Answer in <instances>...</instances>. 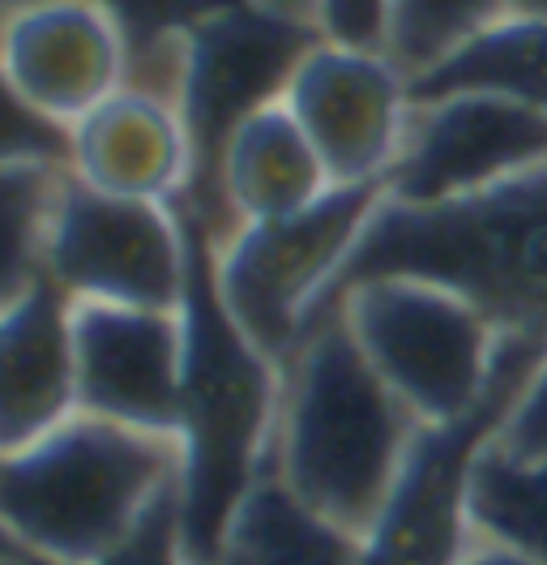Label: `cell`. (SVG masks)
Returning <instances> with one entry per match:
<instances>
[{
  "mask_svg": "<svg viewBox=\"0 0 547 565\" xmlns=\"http://www.w3.org/2000/svg\"><path fill=\"white\" fill-rule=\"evenodd\" d=\"M501 446H510L513 455H526V459H547V352L513 398L505 428H501Z\"/></svg>",
  "mask_w": 547,
  "mask_h": 565,
  "instance_id": "obj_24",
  "label": "cell"
},
{
  "mask_svg": "<svg viewBox=\"0 0 547 565\" xmlns=\"http://www.w3.org/2000/svg\"><path fill=\"white\" fill-rule=\"evenodd\" d=\"M526 386V382H522ZM462 420L419 424L373 523L360 531L364 565H458L475 544V471L501 437L517 390Z\"/></svg>",
  "mask_w": 547,
  "mask_h": 565,
  "instance_id": "obj_10",
  "label": "cell"
},
{
  "mask_svg": "<svg viewBox=\"0 0 547 565\" xmlns=\"http://www.w3.org/2000/svg\"><path fill=\"white\" fill-rule=\"evenodd\" d=\"M257 9H270V13H282V18H296V22H308L317 26V0H248Z\"/></svg>",
  "mask_w": 547,
  "mask_h": 565,
  "instance_id": "obj_26",
  "label": "cell"
},
{
  "mask_svg": "<svg viewBox=\"0 0 547 565\" xmlns=\"http://www.w3.org/2000/svg\"><path fill=\"white\" fill-rule=\"evenodd\" d=\"M22 4H39V0H4V13L9 9H22Z\"/></svg>",
  "mask_w": 547,
  "mask_h": 565,
  "instance_id": "obj_28",
  "label": "cell"
},
{
  "mask_svg": "<svg viewBox=\"0 0 547 565\" xmlns=\"http://www.w3.org/2000/svg\"><path fill=\"white\" fill-rule=\"evenodd\" d=\"M539 168H547L544 111L505 95L453 90L415 99L385 198L398 206H449Z\"/></svg>",
  "mask_w": 547,
  "mask_h": 565,
  "instance_id": "obj_9",
  "label": "cell"
},
{
  "mask_svg": "<svg viewBox=\"0 0 547 565\" xmlns=\"http://www.w3.org/2000/svg\"><path fill=\"white\" fill-rule=\"evenodd\" d=\"M373 275L444 282L471 296L505 339L547 352V168L449 206L385 198L339 291Z\"/></svg>",
  "mask_w": 547,
  "mask_h": 565,
  "instance_id": "obj_4",
  "label": "cell"
},
{
  "mask_svg": "<svg viewBox=\"0 0 547 565\" xmlns=\"http://www.w3.org/2000/svg\"><path fill=\"white\" fill-rule=\"evenodd\" d=\"M380 206L385 184H334L304 211L239 223L214 245L218 296L270 360L282 364L330 309Z\"/></svg>",
  "mask_w": 547,
  "mask_h": 565,
  "instance_id": "obj_6",
  "label": "cell"
},
{
  "mask_svg": "<svg viewBox=\"0 0 547 565\" xmlns=\"http://www.w3.org/2000/svg\"><path fill=\"white\" fill-rule=\"evenodd\" d=\"M394 0H317V31L342 47L385 52Z\"/></svg>",
  "mask_w": 547,
  "mask_h": 565,
  "instance_id": "obj_23",
  "label": "cell"
},
{
  "mask_svg": "<svg viewBox=\"0 0 547 565\" xmlns=\"http://www.w3.org/2000/svg\"><path fill=\"white\" fill-rule=\"evenodd\" d=\"M334 184H385L410 125V77L385 52L321 39L296 70L287 99Z\"/></svg>",
  "mask_w": 547,
  "mask_h": 565,
  "instance_id": "obj_11",
  "label": "cell"
},
{
  "mask_svg": "<svg viewBox=\"0 0 547 565\" xmlns=\"http://www.w3.org/2000/svg\"><path fill=\"white\" fill-rule=\"evenodd\" d=\"M184 214V211H180ZM193 275L184 291V412L175 523L189 565H218L227 527L270 476L282 364L261 352L227 313L214 282V236L189 218Z\"/></svg>",
  "mask_w": 547,
  "mask_h": 565,
  "instance_id": "obj_1",
  "label": "cell"
},
{
  "mask_svg": "<svg viewBox=\"0 0 547 565\" xmlns=\"http://www.w3.org/2000/svg\"><path fill=\"white\" fill-rule=\"evenodd\" d=\"M116 18L129 43V82L180 104L184 77V39L197 31L210 13L232 9L239 0H99Z\"/></svg>",
  "mask_w": 547,
  "mask_h": 565,
  "instance_id": "obj_20",
  "label": "cell"
},
{
  "mask_svg": "<svg viewBox=\"0 0 547 565\" xmlns=\"http://www.w3.org/2000/svg\"><path fill=\"white\" fill-rule=\"evenodd\" d=\"M197 172L193 134L175 99L120 86L68 129V177L137 202H184Z\"/></svg>",
  "mask_w": 547,
  "mask_h": 565,
  "instance_id": "obj_14",
  "label": "cell"
},
{
  "mask_svg": "<svg viewBox=\"0 0 547 565\" xmlns=\"http://www.w3.org/2000/svg\"><path fill=\"white\" fill-rule=\"evenodd\" d=\"M73 300L52 279L4 296L0 326V450H18L77 416Z\"/></svg>",
  "mask_w": 547,
  "mask_h": 565,
  "instance_id": "obj_16",
  "label": "cell"
},
{
  "mask_svg": "<svg viewBox=\"0 0 547 565\" xmlns=\"http://www.w3.org/2000/svg\"><path fill=\"white\" fill-rule=\"evenodd\" d=\"M517 9H526V13H539V18H547V0H517Z\"/></svg>",
  "mask_w": 547,
  "mask_h": 565,
  "instance_id": "obj_27",
  "label": "cell"
},
{
  "mask_svg": "<svg viewBox=\"0 0 547 565\" xmlns=\"http://www.w3.org/2000/svg\"><path fill=\"white\" fill-rule=\"evenodd\" d=\"M453 90L505 95L547 116V18L513 9L510 18L479 31L432 73L410 82L415 99L453 95Z\"/></svg>",
  "mask_w": 547,
  "mask_h": 565,
  "instance_id": "obj_18",
  "label": "cell"
},
{
  "mask_svg": "<svg viewBox=\"0 0 547 565\" xmlns=\"http://www.w3.org/2000/svg\"><path fill=\"white\" fill-rule=\"evenodd\" d=\"M193 275V236L180 206L99 193L65 180L52 214L43 279L73 305L180 309Z\"/></svg>",
  "mask_w": 547,
  "mask_h": 565,
  "instance_id": "obj_7",
  "label": "cell"
},
{
  "mask_svg": "<svg viewBox=\"0 0 547 565\" xmlns=\"http://www.w3.org/2000/svg\"><path fill=\"white\" fill-rule=\"evenodd\" d=\"M475 535L547 565V459L501 446L483 450L475 471Z\"/></svg>",
  "mask_w": 547,
  "mask_h": 565,
  "instance_id": "obj_19",
  "label": "cell"
},
{
  "mask_svg": "<svg viewBox=\"0 0 547 565\" xmlns=\"http://www.w3.org/2000/svg\"><path fill=\"white\" fill-rule=\"evenodd\" d=\"M330 309H339L385 386L419 424L471 416L496 394L522 386L544 360L539 348L505 339L471 296L419 275L351 282Z\"/></svg>",
  "mask_w": 547,
  "mask_h": 565,
  "instance_id": "obj_5",
  "label": "cell"
},
{
  "mask_svg": "<svg viewBox=\"0 0 547 565\" xmlns=\"http://www.w3.org/2000/svg\"><path fill=\"white\" fill-rule=\"evenodd\" d=\"M180 497V437L77 412L0 467L4 544L43 565H107Z\"/></svg>",
  "mask_w": 547,
  "mask_h": 565,
  "instance_id": "obj_2",
  "label": "cell"
},
{
  "mask_svg": "<svg viewBox=\"0 0 547 565\" xmlns=\"http://www.w3.org/2000/svg\"><path fill=\"white\" fill-rule=\"evenodd\" d=\"M513 9L517 0H394L385 56L415 82Z\"/></svg>",
  "mask_w": 547,
  "mask_h": 565,
  "instance_id": "obj_21",
  "label": "cell"
},
{
  "mask_svg": "<svg viewBox=\"0 0 547 565\" xmlns=\"http://www.w3.org/2000/svg\"><path fill=\"white\" fill-rule=\"evenodd\" d=\"M68 168L4 159V296L43 279V253Z\"/></svg>",
  "mask_w": 547,
  "mask_h": 565,
  "instance_id": "obj_22",
  "label": "cell"
},
{
  "mask_svg": "<svg viewBox=\"0 0 547 565\" xmlns=\"http://www.w3.org/2000/svg\"><path fill=\"white\" fill-rule=\"evenodd\" d=\"M458 565H535V562L522 557V553H513V548H505V544H496V540L475 535V544L462 553V562Z\"/></svg>",
  "mask_w": 547,
  "mask_h": 565,
  "instance_id": "obj_25",
  "label": "cell"
},
{
  "mask_svg": "<svg viewBox=\"0 0 547 565\" xmlns=\"http://www.w3.org/2000/svg\"><path fill=\"white\" fill-rule=\"evenodd\" d=\"M317 43H321L317 26L257 9L248 0L210 13L197 31H189L180 111L193 134L197 172H193L184 202H175V206H184V211L202 206L227 138L253 111L287 99L291 77Z\"/></svg>",
  "mask_w": 547,
  "mask_h": 565,
  "instance_id": "obj_8",
  "label": "cell"
},
{
  "mask_svg": "<svg viewBox=\"0 0 547 565\" xmlns=\"http://www.w3.org/2000/svg\"><path fill=\"white\" fill-rule=\"evenodd\" d=\"M218 565H364V540L266 476L232 519Z\"/></svg>",
  "mask_w": 547,
  "mask_h": 565,
  "instance_id": "obj_17",
  "label": "cell"
},
{
  "mask_svg": "<svg viewBox=\"0 0 547 565\" xmlns=\"http://www.w3.org/2000/svg\"><path fill=\"white\" fill-rule=\"evenodd\" d=\"M330 189L334 177L308 141L304 125L291 116L287 104H270L253 111L227 138L202 206L180 211L197 218L218 245L239 223H266L304 211Z\"/></svg>",
  "mask_w": 547,
  "mask_h": 565,
  "instance_id": "obj_15",
  "label": "cell"
},
{
  "mask_svg": "<svg viewBox=\"0 0 547 565\" xmlns=\"http://www.w3.org/2000/svg\"><path fill=\"white\" fill-rule=\"evenodd\" d=\"M9 99L77 125L129 82V43L99 0H39L4 13Z\"/></svg>",
  "mask_w": 547,
  "mask_h": 565,
  "instance_id": "obj_13",
  "label": "cell"
},
{
  "mask_svg": "<svg viewBox=\"0 0 547 565\" xmlns=\"http://www.w3.org/2000/svg\"><path fill=\"white\" fill-rule=\"evenodd\" d=\"M419 420L385 386L339 309L282 360L270 476L312 510L364 531L407 459Z\"/></svg>",
  "mask_w": 547,
  "mask_h": 565,
  "instance_id": "obj_3",
  "label": "cell"
},
{
  "mask_svg": "<svg viewBox=\"0 0 547 565\" xmlns=\"http://www.w3.org/2000/svg\"><path fill=\"white\" fill-rule=\"evenodd\" d=\"M77 407L103 420L180 437L184 412V305H73Z\"/></svg>",
  "mask_w": 547,
  "mask_h": 565,
  "instance_id": "obj_12",
  "label": "cell"
}]
</instances>
